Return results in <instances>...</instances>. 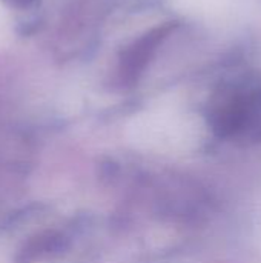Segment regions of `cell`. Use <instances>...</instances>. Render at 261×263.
Instances as JSON below:
<instances>
[{"instance_id": "6da1fadb", "label": "cell", "mask_w": 261, "mask_h": 263, "mask_svg": "<svg viewBox=\"0 0 261 263\" xmlns=\"http://www.w3.org/2000/svg\"><path fill=\"white\" fill-rule=\"evenodd\" d=\"M220 123L240 128L261 116V79L246 77L231 83L222 96Z\"/></svg>"}]
</instances>
